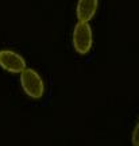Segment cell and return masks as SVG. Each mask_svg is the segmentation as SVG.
<instances>
[{
	"label": "cell",
	"mask_w": 139,
	"mask_h": 146,
	"mask_svg": "<svg viewBox=\"0 0 139 146\" xmlns=\"http://www.w3.org/2000/svg\"><path fill=\"white\" fill-rule=\"evenodd\" d=\"M0 66L10 73H21L26 68V61L21 54L12 50H0Z\"/></svg>",
	"instance_id": "obj_3"
},
{
	"label": "cell",
	"mask_w": 139,
	"mask_h": 146,
	"mask_svg": "<svg viewBox=\"0 0 139 146\" xmlns=\"http://www.w3.org/2000/svg\"><path fill=\"white\" fill-rule=\"evenodd\" d=\"M138 131H139V125H136V126H135V129H134V133H132V145H134V146H138L139 145Z\"/></svg>",
	"instance_id": "obj_5"
},
{
	"label": "cell",
	"mask_w": 139,
	"mask_h": 146,
	"mask_svg": "<svg viewBox=\"0 0 139 146\" xmlns=\"http://www.w3.org/2000/svg\"><path fill=\"white\" fill-rule=\"evenodd\" d=\"M73 47L78 54H88L93 45V34L92 27L89 26V22H78L74 26L72 36Z\"/></svg>",
	"instance_id": "obj_2"
},
{
	"label": "cell",
	"mask_w": 139,
	"mask_h": 146,
	"mask_svg": "<svg viewBox=\"0 0 139 146\" xmlns=\"http://www.w3.org/2000/svg\"><path fill=\"white\" fill-rule=\"evenodd\" d=\"M99 8V0H78L77 19L78 22H89L96 15Z\"/></svg>",
	"instance_id": "obj_4"
},
{
	"label": "cell",
	"mask_w": 139,
	"mask_h": 146,
	"mask_svg": "<svg viewBox=\"0 0 139 146\" xmlns=\"http://www.w3.org/2000/svg\"><path fill=\"white\" fill-rule=\"evenodd\" d=\"M22 88L27 96L32 99H41L45 94V84L36 70L31 68H24L21 72Z\"/></svg>",
	"instance_id": "obj_1"
}]
</instances>
